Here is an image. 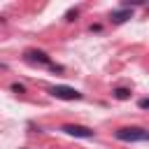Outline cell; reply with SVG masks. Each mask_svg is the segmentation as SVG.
<instances>
[{
  "mask_svg": "<svg viewBox=\"0 0 149 149\" xmlns=\"http://www.w3.org/2000/svg\"><path fill=\"white\" fill-rule=\"evenodd\" d=\"M130 16H133V12H130V9H119V12H112V16H109V19H112L114 23H123V21H128Z\"/></svg>",
  "mask_w": 149,
  "mask_h": 149,
  "instance_id": "5",
  "label": "cell"
},
{
  "mask_svg": "<svg viewBox=\"0 0 149 149\" xmlns=\"http://www.w3.org/2000/svg\"><path fill=\"white\" fill-rule=\"evenodd\" d=\"M77 16H79V9H77V7H74V9H68V12H65V21H74Z\"/></svg>",
  "mask_w": 149,
  "mask_h": 149,
  "instance_id": "7",
  "label": "cell"
},
{
  "mask_svg": "<svg viewBox=\"0 0 149 149\" xmlns=\"http://www.w3.org/2000/svg\"><path fill=\"white\" fill-rule=\"evenodd\" d=\"M12 91H14V93H23L26 86H23V84H12Z\"/></svg>",
  "mask_w": 149,
  "mask_h": 149,
  "instance_id": "9",
  "label": "cell"
},
{
  "mask_svg": "<svg viewBox=\"0 0 149 149\" xmlns=\"http://www.w3.org/2000/svg\"><path fill=\"white\" fill-rule=\"evenodd\" d=\"M49 93H51L54 98H58V100H81V93H79L77 88H72V86H63V84L51 86Z\"/></svg>",
  "mask_w": 149,
  "mask_h": 149,
  "instance_id": "2",
  "label": "cell"
},
{
  "mask_svg": "<svg viewBox=\"0 0 149 149\" xmlns=\"http://www.w3.org/2000/svg\"><path fill=\"white\" fill-rule=\"evenodd\" d=\"M114 137L119 142H149V130L140 128V126H130V128L114 130Z\"/></svg>",
  "mask_w": 149,
  "mask_h": 149,
  "instance_id": "1",
  "label": "cell"
},
{
  "mask_svg": "<svg viewBox=\"0 0 149 149\" xmlns=\"http://www.w3.org/2000/svg\"><path fill=\"white\" fill-rule=\"evenodd\" d=\"M137 107L140 109H149V98H140L137 100Z\"/></svg>",
  "mask_w": 149,
  "mask_h": 149,
  "instance_id": "8",
  "label": "cell"
},
{
  "mask_svg": "<svg viewBox=\"0 0 149 149\" xmlns=\"http://www.w3.org/2000/svg\"><path fill=\"white\" fill-rule=\"evenodd\" d=\"M61 130L65 135H70V137H84V140L95 137V130H91L86 126H79V123H65V126H61Z\"/></svg>",
  "mask_w": 149,
  "mask_h": 149,
  "instance_id": "3",
  "label": "cell"
},
{
  "mask_svg": "<svg viewBox=\"0 0 149 149\" xmlns=\"http://www.w3.org/2000/svg\"><path fill=\"white\" fill-rule=\"evenodd\" d=\"M26 58H28V61H33V63H40V65H47V68H54V63L49 61V56H47L44 51H37V49H30V51H26Z\"/></svg>",
  "mask_w": 149,
  "mask_h": 149,
  "instance_id": "4",
  "label": "cell"
},
{
  "mask_svg": "<svg viewBox=\"0 0 149 149\" xmlns=\"http://www.w3.org/2000/svg\"><path fill=\"white\" fill-rule=\"evenodd\" d=\"M112 93H114L116 100H128V98H130V88H123V86H116Z\"/></svg>",
  "mask_w": 149,
  "mask_h": 149,
  "instance_id": "6",
  "label": "cell"
}]
</instances>
